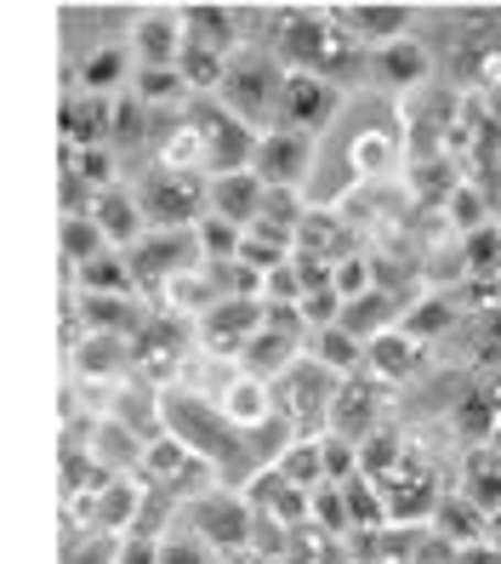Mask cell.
Here are the masks:
<instances>
[{
	"label": "cell",
	"mask_w": 501,
	"mask_h": 564,
	"mask_svg": "<svg viewBox=\"0 0 501 564\" xmlns=\"http://www.w3.org/2000/svg\"><path fill=\"white\" fill-rule=\"evenodd\" d=\"M337 23H353V29H348L353 41L388 46V41H405V29L416 23V12H411V7H342Z\"/></svg>",
	"instance_id": "22"
},
{
	"label": "cell",
	"mask_w": 501,
	"mask_h": 564,
	"mask_svg": "<svg viewBox=\"0 0 501 564\" xmlns=\"http://www.w3.org/2000/svg\"><path fill=\"white\" fill-rule=\"evenodd\" d=\"M337 109H342V91L330 86V80H319V75H291V69H285L280 104H274V126L314 138V131H325L330 120H337Z\"/></svg>",
	"instance_id": "7"
},
{
	"label": "cell",
	"mask_w": 501,
	"mask_h": 564,
	"mask_svg": "<svg viewBox=\"0 0 501 564\" xmlns=\"http://www.w3.org/2000/svg\"><path fill=\"white\" fill-rule=\"evenodd\" d=\"M109 115H115V97L75 91L63 104V149H109Z\"/></svg>",
	"instance_id": "17"
},
{
	"label": "cell",
	"mask_w": 501,
	"mask_h": 564,
	"mask_svg": "<svg viewBox=\"0 0 501 564\" xmlns=\"http://www.w3.org/2000/svg\"><path fill=\"white\" fill-rule=\"evenodd\" d=\"M314 165V138H303V131H285V126H269L257 131V149H251V177L262 188H303Z\"/></svg>",
	"instance_id": "6"
},
{
	"label": "cell",
	"mask_w": 501,
	"mask_h": 564,
	"mask_svg": "<svg viewBox=\"0 0 501 564\" xmlns=\"http://www.w3.org/2000/svg\"><path fill=\"white\" fill-rule=\"evenodd\" d=\"M303 359V343H291V337H280V330H269L262 325L257 337L240 348V365H246V377H257V382H280L291 365Z\"/></svg>",
	"instance_id": "18"
},
{
	"label": "cell",
	"mask_w": 501,
	"mask_h": 564,
	"mask_svg": "<svg viewBox=\"0 0 501 564\" xmlns=\"http://www.w3.org/2000/svg\"><path fill=\"white\" fill-rule=\"evenodd\" d=\"M445 212H450V223L461 228V235H479V228L490 223V212H484V194L479 188H450V200H445Z\"/></svg>",
	"instance_id": "42"
},
{
	"label": "cell",
	"mask_w": 501,
	"mask_h": 564,
	"mask_svg": "<svg viewBox=\"0 0 501 564\" xmlns=\"http://www.w3.org/2000/svg\"><path fill=\"white\" fill-rule=\"evenodd\" d=\"M222 75H228V57L222 52H206V46H188L177 52V80L188 97H217L222 91Z\"/></svg>",
	"instance_id": "29"
},
{
	"label": "cell",
	"mask_w": 501,
	"mask_h": 564,
	"mask_svg": "<svg viewBox=\"0 0 501 564\" xmlns=\"http://www.w3.org/2000/svg\"><path fill=\"white\" fill-rule=\"evenodd\" d=\"M91 223H97V235H104V246L109 251H131L149 228H143V212H138V200H131V188H104V194H91V212H86Z\"/></svg>",
	"instance_id": "11"
},
{
	"label": "cell",
	"mask_w": 501,
	"mask_h": 564,
	"mask_svg": "<svg viewBox=\"0 0 501 564\" xmlns=\"http://www.w3.org/2000/svg\"><path fill=\"white\" fill-rule=\"evenodd\" d=\"M75 75H80V91L86 97H115L131 75H138V63H131V46H97Z\"/></svg>",
	"instance_id": "23"
},
{
	"label": "cell",
	"mask_w": 501,
	"mask_h": 564,
	"mask_svg": "<svg viewBox=\"0 0 501 564\" xmlns=\"http://www.w3.org/2000/svg\"><path fill=\"white\" fill-rule=\"evenodd\" d=\"M473 343H479V359H484V365H501V303H490V308L473 319Z\"/></svg>",
	"instance_id": "45"
},
{
	"label": "cell",
	"mask_w": 501,
	"mask_h": 564,
	"mask_svg": "<svg viewBox=\"0 0 501 564\" xmlns=\"http://www.w3.org/2000/svg\"><path fill=\"white\" fill-rule=\"evenodd\" d=\"M495 422H501V405H495V393H467V405H456V427H461V440H495Z\"/></svg>",
	"instance_id": "33"
},
{
	"label": "cell",
	"mask_w": 501,
	"mask_h": 564,
	"mask_svg": "<svg viewBox=\"0 0 501 564\" xmlns=\"http://www.w3.org/2000/svg\"><path fill=\"white\" fill-rule=\"evenodd\" d=\"M138 508H143V485L138 479H91L86 485V502L75 513H80V530L126 536V530L138 524Z\"/></svg>",
	"instance_id": "8"
},
{
	"label": "cell",
	"mask_w": 501,
	"mask_h": 564,
	"mask_svg": "<svg viewBox=\"0 0 501 564\" xmlns=\"http://www.w3.org/2000/svg\"><path fill=\"white\" fill-rule=\"evenodd\" d=\"M222 393H228V400H222L217 411H222L233 427H240V434H251L257 422H269V416H274V393H269V382H257V377L228 382Z\"/></svg>",
	"instance_id": "27"
},
{
	"label": "cell",
	"mask_w": 501,
	"mask_h": 564,
	"mask_svg": "<svg viewBox=\"0 0 501 564\" xmlns=\"http://www.w3.org/2000/svg\"><path fill=\"white\" fill-rule=\"evenodd\" d=\"M461 257H467V274H479V280H501V228H495V223H484L479 235H467Z\"/></svg>",
	"instance_id": "34"
},
{
	"label": "cell",
	"mask_w": 501,
	"mask_h": 564,
	"mask_svg": "<svg viewBox=\"0 0 501 564\" xmlns=\"http://www.w3.org/2000/svg\"><path fill=\"white\" fill-rule=\"evenodd\" d=\"M308 513L330 530H348V508H342V485H314L308 490Z\"/></svg>",
	"instance_id": "44"
},
{
	"label": "cell",
	"mask_w": 501,
	"mask_h": 564,
	"mask_svg": "<svg viewBox=\"0 0 501 564\" xmlns=\"http://www.w3.org/2000/svg\"><path fill=\"white\" fill-rule=\"evenodd\" d=\"M427 524L439 530L445 542H456V547L484 542V513L467 502V496H439V502H433V513H427Z\"/></svg>",
	"instance_id": "26"
},
{
	"label": "cell",
	"mask_w": 501,
	"mask_h": 564,
	"mask_svg": "<svg viewBox=\"0 0 501 564\" xmlns=\"http://www.w3.org/2000/svg\"><path fill=\"white\" fill-rule=\"evenodd\" d=\"M177 23H183L188 46H206V52H222V57L240 52V18H233L228 7H206V0H194V7L177 12Z\"/></svg>",
	"instance_id": "16"
},
{
	"label": "cell",
	"mask_w": 501,
	"mask_h": 564,
	"mask_svg": "<svg viewBox=\"0 0 501 564\" xmlns=\"http://www.w3.org/2000/svg\"><path fill=\"white\" fill-rule=\"evenodd\" d=\"M109 246H104V235H97V223L80 212V217H63V257H69L75 262V269H80V262H91V257H104Z\"/></svg>",
	"instance_id": "39"
},
{
	"label": "cell",
	"mask_w": 501,
	"mask_h": 564,
	"mask_svg": "<svg viewBox=\"0 0 501 564\" xmlns=\"http://www.w3.org/2000/svg\"><path fill=\"white\" fill-rule=\"evenodd\" d=\"M450 319H456V303L450 296H433V303H422L411 314V337H433V330H445Z\"/></svg>",
	"instance_id": "47"
},
{
	"label": "cell",
	"mask_w": 501,
	"mask_h": 564,
	"mask_svg": "<svg viewBox=\"0 0 501 564\" xmlns=\"http://www.w3.org/2000/svg\"><path fill=\"white\" fill-rule=\"evenodd\" d=\"M371 479L353 474L342 485V508H348V524H388V502H382V490H364Z\"/></svg>",
	"instance_id": "38"
},
{
	"label": "cell",
	"mask_w": 501,
	"mask_h": 564,
	"mask_svg": "<svg viewBox=\"0 0 501 564\" xmlns=\"http://www.w3.org/2000/svg\"><path fill=\"white\" fill-rule=\"evenodd\" d=\"M80 319L97 337H126V343L143 330V308L131 296H80Z\"/></svg>",
	"instance_id": "24"
},
{
	"label": "cell",
	"mask_w": 501,
	"mask_h": 564,
	"mask_svg": "<svg viewBox=\"0 0 501 564\" xmlns=\"http://www.w3.org/2000/svg\"><path fill=\"white\" fill-rule=\"evenodd\" d=\"M399 308H405V303H393V296L388 291H364V296H353V303H342V330H348V337H359V343H371L377 337V330H393V314Z\"/></svg>",
	"instance_id": "25"
},
{
	"label": "cell",
	"mask_w": 501,
	"mask_h": 564,
	"mask_svg": "<svg viewBox=\"0 0 501 564\" xmlns=\"http://www.w3.org/2000/svg\"><path fill=\"white\" fill-rule=\"evenodd\" d=\"M91 468L104 474V479H126L131 468H143V440L131 434V427L120 416H104V422H91Z\"/></svg>",
	"instance_id": "12"
},
{
	"label": "cell",
	"mask_w": 501,
	"mask_h": 564,
	"mask_svg": "<svg viewBox=\"0 0 501 564\" xmlns=\"http://www.w3.org/2000/svg\"><path fill=\"white\" fill-rule=\"evenodd\" d=\"M257 330H262V296H222V303H211L199 314L194 337L211 354H240Z\"/></svg>",
	"instance_id": "9"
},
{
	"label": "cell",
	"mask_w": 501,
	"mask_h": 564,
	"mask_svg": "<svg viewBox=\"0 0 501 564\" xmlns=\"http://www.w3.org/2000/svg\"><path fill=\"white\" fill-rule=\"evenodd\" d=\"M280 86H285V63L274 52H233L228 57V75H222V91H217V104L233 115V120H246L251 131L269 120L274 126V104H280Z\"/></svg>",
	"instance_id": "2"
},
{
	"label": "cell",
	"mask_w": 501,
	"mask_h": 564,
	"mask_svg": "<svg viewBox=\"0 0 501 564\" xmlns=\"http://www.w3.org/2000/svg\"><path fill=\"white\" fill-rule=\"evenodd\" d=\"M461 496L473 502L484 519L501 508V451H473L461 468Z\"/></svg>",
	"instance_id": "28"
},
{
	"label": "cell",
	"mask_w": 501,
	"mask_h": 564,
	"mask_svg": "<svg viewBox=\"0 0 501 564\" xmlns=\"http://www.w3.org/2000/svg\"><path fill=\"white\" fill-rule=\"evenodd\" d=\"M75 274H80V296H131V269H126L120 251H104V257L80 262Z\"/></svg>",
	"instance_id": "31"
},
{
	"label": "cell",
	"mask_w": 501,
	"mask_h": 564,
	"mask_svg": "<svg viewBox=\"0 0 501 564\" xmlns=\"http://www.w3.org/2000/svg\"><path fill=\"white\" fill-rule=\"evenodd\" d=\"M364 365H371L377 382H411L422 371V343L411 337V330H377L371 343H364Z\"/></svg>",
	"instance_id": "15"
},
{
	"label": "cell",
	"mask_w": 501,
	"mask_h": 564,
	"mask_svg": "<svg viewBox=\"0 0 501 564\" xmlns=\"http://www.w3.org/2000/svg\"><path fill=\"white\" fill-rule=\"evenodd\" d=\"M177 52H183L177 12H143L131 29V63L138 69H177Z\"/></svg>",
	"instance_id": "14"
},
{
	"label": "cell",
	"mask_w": 501,
	"mask_h": 564,
	"mask_svg": "<svg viewBox=\"0 0 501 564\" xmlns=\"http://www.w3.org/2000/svg\"><path fill=\"white\" fill-rule=\"evenodd\" d=\"M160 427H165V440H177L194 462H206L211 474H257V462L246 451V434L211 400H199V393H188V388L160 393Z\"/></svg>",
	"instance_id": "1"
},
{
	"label": "cell",
	"mask_w": 501,
	"mask_h": 564,
	"mask_svg": "<svg viewBox=\"0 0 501 564\" xmlns=\"http://www.w3.org/2000/svg\"><path fill=\"white\" fill-rule=\"evenodd\" d=\"M303 359H314L319 371H330V377H353L364 365V343L348 337L342 325H325V330H308L303 337Z\"/></svg>",
	"instance_id": "21"
},
{
	"label": "cell",
	"mask_w": 501,
	"mask_h": 564,
	"mask_svg": "<svg viewBox=\"0 0 501 564\" xmlns=\"http://www.w3.org/2000/svg\"><path fill=\"white\" fill-rule=\"evenodd\" d=\"M456 564H501V547L495 542H473V547H461Z\"/></svg>",
	"instance_id": "49"
},
{
	"label": "cell",
	"mask_w": 501,
	"mask_h": 564,
	"mask_svg": "<svg viewBox=\"0 0 501 564\" xmlns=\"http://www.w3.org/2000/svg\"><path fill=\"white\" fill-rule=\"evenodd\" d=\"M149 120H154V109H143L131 91H126V97H115V115H109V149H115V154L143 149V138L154 131Z\"/></svg>",
	"instance_id": "30"
},
{
	"label": "cell",
	"mask_w": 501,
	"mask_h": 564,
	"mask_svg": "<svg viewBox=\"0 0 501 564\" xmlns=\"http://www.w3.org/2000/svg\"><path fill=\"white\" fill-rule=\"evenodd\" d=\"M330 285H337V296H342V303H353V296H364V291H371V262H364V257H353V251L330 257Z\"/></svg>",
	"instance_id": "41"
},
{
	"label": "cell",
	"mask_w": 501,
	"mask_h": 564,
	"mask_svg": "<svg viewBox=\"0 0 501 564\" xmlns=\"http://www.w3.org/2000/svg\"><path fill=\"white\" fill-rule=\"evenodd\" d=\"M115 564H160V536H120V547H115Z\"/></svg>",
	"instance_id": "48"
},
{
	"label": "cell",
	"mask_w": 501,
	"mask_h": 564,
	"mask_svg": "<svg viewBox=\"0 0 501 564\" xmlns=\"http://www.w3.org/2000/svg\"><path fill=\"white\" fill-rule=\"evenodd\" d=\"M262 303H303V280H296V262H280L274 274H262Z\"/></svg>",
	"instance_id": "46"
},
{
	"label": "cell",
	"mask_w": 501,
	"mask_h": 564,
	"mask_svg": "<svg viewBox=\"0 0 501 564\" xmlns=\"http://www.w3.org/2000/svg\"><path fill=\"white\" fill-rule=\"evenodd\" d=\"M183 519H188V530L211 553H246L251 536H257V513H251L246 496H233V490H199V496H188Z\"/></svg>",
	"instance_id": "4"
},
{
	"label": "cell",
	"mask_w": 501,
	"mask_h": 564,
	"mask_svg": "<svg viewBox=\"0 0 501 564\" xmlns=\"http://www.w3.org/2000/svg\"><path fill=\"white\" fill-rule=\"evenodd\" d=\"M274 474H280L285 485H296V490L325 485V474H319V440H296V445H285L280 462H274Z\"/></svg>",
	"instance_id": "32"
},
{
	"label": "cell",
	"mask_w": 501,
	"mask_h": 564,
	"mask_svg": "<svg viewBox=\"0 0 501 564\" xmlns=\"http://www.w3.org/2000/svg\"><path fill=\"white\" fill-rule=\"evenodd\" d=\"M399 456H405V445H399L393 434H371V440H359V474L371 485H382V479H393Z\"/></svg>",
	"instance_id": "35"
},
{
	"label": "cell",
	"mask_w": 501,
	"mask_h": 564,
	"mask_svg": "<svg viewBox=\"0 0 501 564\" xmlns=\"http://www.w3.org/2000/svg\"><path fill=\"white\" fill-rule=\"evenodd\" d=\"M131 97H138L143 109H165L183 97V80H177V69H138L131 75Z\"/></svg>",
	"instance_id": "37"
},
{
	"label": "cell",
	"mask_w": 501,
	"mask_h": 564,
	"mask_svg": "<svg viewBox=\"0 0 501 564\" xmlns=\"http://www.w3.org/2000/svg\"><path fill=\"white\" fill-rule=\"evenodd\" d=\"M194 240H199V257H206V262H233V257H240V228L222 223V217H199Z\"/></svg>",
	"instance_id": "36"
},
{
	"label": "cell",
	"mask_w": 501,
	"mask_h": 564,
	"mask_svg": "<svg viewBox=\"0 0 501 564\" xmlns=\"http://www.w3.org/2000/svg\"><path fill=\"white\" fill-rule=\"evenodd\" d=\"M382 411V382L371 377H348L337 393H330V427H337V440L359 445V440H371V422Z\"/></svg>",
	"instance_id": "10"
},
{
	"label": "cell",
	"mask_w": 501,
	"mask_h": 564,
	"mask_svg": "<svg viewBox=\"0 0 501 564\" xmlns=\"http://www.w3.org/2000/svg\"><path fill=\"white\" fill-rule=\"evenodd\" d=\"M262 212V183L251 172H222V177H206V217H222L246 235Z\"/></svg>",
	"instance_id": "13"
},
{
	"label": "cell",
	"mask_w": 501,
	"mask_h": 564,
	"mask_svg": "<svg viewBox=\"0 0 501 564\" xmlns=\"http://www.w3.org/2000/svg\"><path fill=\"white\" fill-rule=\"evenodd\" d=\"M131 200L143 212V228H194L206 217V177L172 172V165H149L131 188Z\"/></svg>",
	"instance_id": "3"
},
{
	"label": "cell",
	"mask_w": 501,
	"mask_h": 564,
	"mask_svg": "<svg viewBox=\"0 0 501 564\" xmlns=\"http://www.w3.org/2000/svg\"><path fill=\"white\" fill-rule=\"evenodd\" d=\"M484 542H495V547H501V508L484 519Z\"/></svg>",
	"instance_id": "50"
},
{
	"label": "cell",
	"mask_w": 501,
	"mask_h": 564,
	"mask_svg": "<svg viewBox=\"0 0 501 564\" xmlns=\"http://www.w3.org/2000/svg\"><path fill=\"white\" fill-rule=\"evenodd\" d=\"M160 564H211V547L194 530H172V536H160Z\"/></svg>",
	"instance_id": "43"
},
{
	"label": "cell",
	"mask_w": 501,
	"mask_h": 564,
	"mask_svg": "<svg viewBox=\"0 0 501 564\" xmlns=\"http://www.w3.org/2000/svg\"><path fill=\"white\" fill-rule=\"evenodd\" d=\"M319 474H325V485H348L359 474V445H348L337 434H319Z\"/></svg>",
	"instance_id": "40"
},
{
	"label": "cell",
	"mask_w": 501,
	"mask_h": 564,
	"mask_svg": "<svg viewBox=\"0 0 501 564\" xmlns=\"http://www.w3.org/2000/svg\"><path fill=\"white\" fill-rule=\"evenodd\" d=\"M126 257V269H131V285H149V291H160V285H172V280H183V274H194L199 262V240H194V228H149V235L131 246V251H120Z\"/></svg>",
	"instance_id": "5"
},
{
	"label": "cell",
	"mask_w": 501,
	"mask_h": 564,
	"mask_svg": "<svg viewBox=\"0 0 501 564\" xmlns=\"http://www.w3.org/2000/svg\"><path fill=\"white\" fill-rule=\"evenodd\" d=\"M75 365H80L86 382H120L138 359H131L126 337H97V330H86V337L75 343Z\"/></svg>",
	"instance_id": "20"
},
{
	"label": "cell",
	"mask_w": 501,
	"mask_h": 564,
	"mask_svg": "<svg viewBox=\"0 0 501 564\" xmlns=\"http://www.w3.org/2000/svg\"><path fill=\"white\" fill-rule=\"evenodd\" d=\"M427 52L416 46V35H405V41H388V46H377L371 52V75L382 80V86H399V91H411V86H422L427 80Z\"/></svg>",
	"instance_id": "19"
}]
</instances>
